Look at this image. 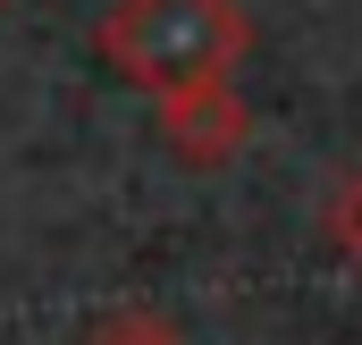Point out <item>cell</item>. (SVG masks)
<instances>
[{"label": "cell", "instance_id": "277c9868", "mask_svg": "<svg viewBox=\"0 0 362 345\" xmlns=\"http://www.w3.org/2000/svg\"><path fill=\"white\" fill-rule=\"evenodd\" d=\"M93 345H177V329L160 312H110V320H93Z\"/></svg>", "mask_w": 362, "mask_h": 345}, {"label": "cell", "instance_id": "7a4b0ae2", "mask_svg": "<svg viewBox=\"0 0 362 345\" xmlns=\"http://www.w3.org/2000/svg\"><path fill=\"white\" fill-rule=\"evenodd\" d=\"M160 135H169V152H177L185 169H228L245 152V135H253V110H245L236 76L228 85H194V93H169L160 101Z\"/></svg>", "mask_w": 362, "mask_h": 345}, {"label": "cell", "instance_id": "6da1fadb", "mask_svg": "<svg viewBox=\"0 0 362 345\" xmlns=\"http://www.w3.org/2000/svg\"><path fill=\"white\" fill-rule=\"evenodd\" d=\"M245 42H253V25L236 0H118L101 17V59L152 101L194 93V85H228Z\"/></svg>", "mask_w": 362, "mask_h": 345}, {"label": "cell", "instance_id": "5b68a950", "mask_svg": "<svg viewBox=\"0 0 362 345\" xmlns=\"http://www.w3.org/2000/svg\"><path fill=\"white\" fill-rule=\"evenodd\" d=\"M0 8H8V0H0Z\"/></svg>", "mask_w": 362, "mask_h": 345}, {"label": "cell", "instance_id": "3957f363", "mask_svg": "<svg viewBox=\"0 0 362 345\" xmlns=\"http://www.w3.org/2000/svg\"><path fill=\"white\" fill-rule=\"evenodd\" d=\"M329 245L362 269V169H346L337 185H329Z\"/></svg>", "mask_w": 362, "mask_h": 345}]
</instances>
